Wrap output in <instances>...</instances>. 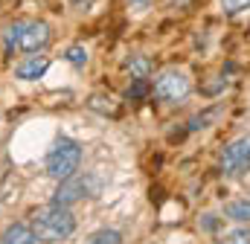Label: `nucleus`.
Here are the masks:
<instances>
[{
	"label": "nucleus",
	"mask_w": 250,
	"mask_h": 244,
	"mask_svg": "<svg viewBox=\"0 0 250 244\" xmlns=\"http://www.w3.org/2000/svg\"><path fill=\"white\" fill-rule=\"evenodd\" d=\"M32 233H35V239L44 244H59L64 239H70L73 236V230H76V218H73V212L62 206V203H50V206H44V209H38L35 215H32Z\"/></svg>",
	"instance_id": "obj_1"
},
{
	"label": "nucleus",
	"mask_w": 250,
	"mask_h": 244,
	"mask_svg": "<svg viewBox=\"0 0 250 244\" xmlns=\"http://www.w3.org/2000/svg\"><path fill=\"white\" fill-rule=\"evenodd\" d=\"M50 44V26L41 20H18L6 29V47L21 53H38Z\"/></svg>",
	"instance_id": "obj_2"
},
{
	"label": "nucleus",
	"mask_w": 250,
	"mask_h": 244,
	"mask_svg": "<svg viewBox=\"0 0 250 244\" xmlns=\"http://www.w3.org/2000/svg\"><path fill=\"white\" fill-rule=\"evenodd\" d=\"M82 163V145L70 137H62L56 140V145L47 151V175L56 178V181H64L70 175H76Z\"/></svg>",
	"instance_id": "obj_3"
},
{
	"label": "nucleus",
	"mask_w": 250,
	"mask_h": 244,
	"mask_svg": "<svg viewBox=\"0 0 250 244\" xmlns=\"http://www.w3.org/2000/svg\"><path fill=\"white\" fill-rule=\"evenodd\" d=\"M151 90L160 102H184L189 96V90H192V81H189V76L184 70H166V73L157 76Z\"/></svg>",
	"instance_id": "obj_4"
},
{
	"label": "nucleus",
	"mask_w": 250,
	"mask_h": 244,
	"mask_svg": "<svg viewBox=\"0 0 250 244\" xmlns=\"http://www.w3.org/2000/svg\"><path fill=\"white\" fill-rule=\"evenodd\" d=\"M248 160H250V134L233 140V142L224 148V154H221V169H224V175H236V172H245V169H248Z\"/></svg>",
	"instance_id": "obj_5"
},
{
	"label": "nucleus",
	"mask_w": 250,
	"mask_h": 244,
	"mask_svg": "<svg viewBox=\"0 0 250 244\" xmlns=\"http://www.w3.org/2000/svg\"><path fill=\"white\" fill-rule=\"evenodd\" d=\"M87 192H90L87 178H76V175H70V178H64V181L59 183V189H56V195H53V203L70 206V203H76L79 198H84Z\"/></svg>",
	"instance_id": "obj_6"
},
{
	"label": "nucleus",
	"mask_w": 250,
	"mask_h": 244,
	"mask_svg": "<svg viewBox=\"0 0 250 244\" xmlns=\"http://www.w3.org/2000/svg\"><path fill=\"white\" fill-rule=\"evenodd\" d=\"M47 67H50V61L44 59V56H32V59L21 61V64L15 67V73H18V79H23V81H35V79H41V76L47 73Z\"/></svg>",
	"instance_id": "obj_7"
},
{
	"label": "nucleus",
	"mask_w": 250,
	"mask_h": 244,
	"mask_svg": "<svg viewBox=\"0 0 250 244\" xmlns=\"http://www.w3.org/2000/svg\"><path fill=\"white\" fill-rule=\"evenodd\" d=\"M35 233H32V227H26V224H12V227H6V233H3V239L0 244H35Z\"/></svg>",
	"instance_id": "obj_8"
},
{
	"label": "nucleus",
	"mask_w": 250,
	"mask_h": 244,
	"mask_svg": "<svg viewBox=\"0 0 250 244\" xmlns=\"http://www.w3.org/2000/svg\"><path fill=\"white\" fill-rule=\"evenodd\" d=\"M224 215L230 221H239V224L250 221V201H233V203H227L224 206Z\"/></svg>",
	"instance_id": "obj_9"
},
{
	"label": "nucleus",
	"mask_w": 250,
	"mask_h": 244,
	"mask_svg": "<svg viewBox=\"0 0 250 244\" xmlns=\"http://www.w3.org/2000/svg\"><path fill=\"white\" fill-rule=\"evenodd\" d=\"M128 70H131L134 79H148V73H151V61L146 59V56H131V59H128Z\"/></svg>",
	"instance_id": "obj_10"
},
{
	"label": "nucleus",
	"mask_w": 250,
	"mask_h": 244,
	"mask_svg": "<svg viewBox=\"0 0 250 244\" xmlns=\"http://www.w3.org/2000/svg\"><path fill=\"white\" fill-rule=\"evenodd\" d=\"M84 244H123V236H120L117 230H108V227H105V230H96Z\"/></svg>",
	"instance_id": "obj_11"
},
{
	"label": "nucleus",
	"mask_w": 250,
	"mask_h": 244,
	"mask_svg": "<svg viewBox=\"0 0 250 244\" xmlns=\"http://www.w3.org/2000/svg\"><path fill=\"white\" fill-rule=\"evenodd\" d=\"M64 59L70 61V64H73V67H84V64H87V50H84V47H79V44H76V47H70V50H67V53H64Z\"/></svg>",
	"instance_id": "obj_12"
},
{
	"label": "nucleus",
	"mask_w": 250,
	"mask_h": 244,
	"mask_svg": "<svg viewBox=\"0 0 250 244\" xmlns=\"http://www.w3.org/2000/svg\"><path fill=\"white\" fill-rule=\"evenodd\" d=\"M218 244H250V230H248V227H239V230L227 233Z\"/></svg>",
	"instance_id": "obj_13"
},
{
	"label": "nucleus",
	"mask_w": 250,
	"mask_h": 244,
	"mask_svg": "<svg viewBox=\"0 0 250 244\" xmlns=\"http://www.w3.org/2000/svg\"><path fill=\"white\" fill-rule=\"evenodd\" d=\"M146 93H148V81H146V79H134V84L128 87V93H125V96H128L131 102H137V99H143Z\"/></svg>",
	"instance_id": "obj_14"
},
{
	"label": "nucleus",
	"mask_w": 250,
	"mask_h": 244,
	"mask_svg": "<svg viewBox=\"0 0 250 244\" xmlns=\"http://www.w3.org/2000/svg\"><path fill=\"white\" fill-rule=\"evenodd\" d=\"M221 9L227 15H239V12L250 9V0H221Z\"/></svg>",
	"instance_id": "obj_15"
},
{
	"label": "nucleus",
	"mask_w": 250,
	"mask_h": 244,
	"mask_svg": "<svg viewBox=\"0 0 250 244\" xmlns=\"http://www.w3.org/2000/svg\"><path fill=\"white\" fill-rule=\"evenodd\" d=\"M204 218H207V221H204V227H207V230H215V227H218L215 215H204Z\"/></svg>",
	"instance_id": "obj_16"
},
{
	"label": "nucleus",
	"mask_w": 250,
	"mask_h": 244,
	"mask_svg": "<svg viewBox=\"0 0 250 244\" xmlns=\"http://www.w3.org/2000/svg\"><path fill=\"white\" fill-rule=\"evenodd\" d=\"M128 3L137 6V9H146V6H148V0H128Z\"/></svg>",
	"instance_id": "obj_17"
},
{
	"label": "nucleus",
	"mask_w": 250,
	"mask_h": 244,
	"mask_svg": "<svg viewBox=\"0 0 250 244\" xmlns=\"http://www.w3.org/2000/svg\"><path fill=\"white\" fill-rule=\"evenodd\" d=\"M245 172H250V160H248V169H245Z\"/></svg>",
	"instance_id": "obj_18"
}]
</instances>
